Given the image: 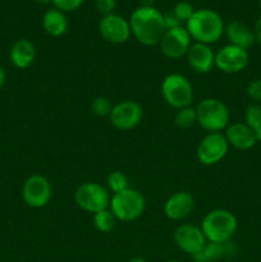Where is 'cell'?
I'll use <instances>...</instances> for the list:
<instances>
[{"label":"cell","instance_id":"5","mask_svg":"<svg viewBox=\"0 0 261 262\" xmlns=\"http://www.w3.org/2000/svg\"><path fill=\"white\" fill-rule=\"evenodd\" d=\"M109 209L117 220L130 223L142 216L146 209V200L137 189L128 188L112 194Z\"/></svg>","mask_w":261,"mask_h":262},{"label":"cell","instance_id":"35","mask_svg":"<svg viewBox=\"0 0 261 262\" xmlns=\"http://www.w3.org/2000/svg\"><path fill=\"white\" fill-rule=\"evenodd\" d=\"M53 3V0H35V3H37V4H40V5H46V4H49V3Z\"/></svg>","mask_w":261,"mask_h":262},{"label":"cell","instance_id":"9","mask_svg":"<svg viewBox=\"0 0 261 262\" xmlns=\"http://www.w3.org/2000/svg\"><path fill=\"white\" fill-rule=\"evenodd\" d=\"M53 196L51 183L41 174H32L25 181L22 187V199L27 206L41 209L50 202Z\"/></svg>","mask_w":261,"mask_h":262},{"label":"cell","instance_id":"37","mask_svg":"<svg viewBox=\"0 0 261 262\" xmlns=\"http://www.w3.org/2000/svg\"><path fill=\"white\" fill-rule=\"evenodd\" d=\"M258 5H260V8H261V0H258Z\"/></svg>","mask_w":261,"mask_h":262},{"label":"cell","instance_id":"27","mask_svg":"<svg viewBox=\"0 0 261 262\" xmlns=\"http://www.w3.org/2000/svg\"><path fill=\"white\" fill-rule=\"evenodd\" d=\"M194 13L193 7L192 4H189L188 2H179L177 3L176 7L173 9V14L178 18L179 20L182 22H186L192 17V14Z\"/></svg>","mask_w":261,"mask_h":262},{"label":"cell","instance_id":"13","mask_svg":"<svg viewBox=\"0 0 261 262\" xmlns=\"http://www.w3.org/2000/svg\"><path fill=\"white\" fill-rule=\"evenodd\" d=\"M173 241L182 252L192 256L197 255L207 243L201 227L194 224H181L173 233Z\"/></svg>","mask_w":261,"mask_h":262},{"label":"cell","instance_id":"8","mask_svg":"<svg viewBox=\"0 0 261 262\" xmlns=\"http://www.w3.org/2000/svg\"><path fill=\"white\" fill-rule=\"evenodd\" d=\"M229 143L223 132L207 133L200 141L196 150L197 160L205 166L216 165L227 156Z\"/></svg>","mask_w":261,"mask_h":262},{"label":"cell","instance_id":"19","mask_svg":"<svg viewBox=\"0 0 261 262\" xmlns=\"http://www.w3.org/2000/svg\"><path fill=\"white\" fill-rule=\"evenodd\" d=\"M237 253V246L232 241L223 243L207 242L197 255L192 256L194 262H217L222 258L232 257Z\"/></svg>","mask_w":261,"mask_h":262},{"label":"cell","instance_id":"11","mask_svg":"<svg viewBox=\"0 0 261 262\" xmlns=\"http://www.w3.org/2000/svg\"><path fill=\"white\" fill-rule=\"evenodd\" d=\"M192 45V38L189 36L186 27L179 26V27L166 30L159 42L161 53L164 56L171 60H178L186 56L189 46Z\"/></svg>","mask_w":261,"mask_h":262},{"label":"cell","instance_id":"33","mask_svg":"<svg viewBox=\"0 0 261 262\" xmlns=\"http://www.w3.org/2000/svg\"><path fill=\"white\" fill-rule=\"evenodd\" d=\"M5 79H7V73H5L4 68H3V67L0 66V90H2L3 86H4Z\"/></svg>","mask_w":261,"mask_h":262},{"label":"cell","instance_id":"22","mask_svg":"<svg viewBox=\"0 0 261 262\" xmlns=\"http://www.w3.org/2000/svg\"><path fill=\"white\" fill-rule=\"evenodd\" d=\"M245 123L255 133L257 142H261V105L251 104L245 110Z\"/></svg>","mask_w":261,"mask_h":262},{"label":"cell","instance_id":"31","mask_svg":"<svg viewBox=\"0 0 261 262\" xmlns=\"http://www.w3.org/2000/svg\"><path fill=\"white\" fill-rule=\"evenodd\" d=\"M163 18H164V26H165V31L182 26L181 20H179L178 18L173 14V12L165 13V14H163Z\"/></svg>","mask_w":261,"mask_h":262},{"label":"cell","instance_id":"26","mask_svg":"<svg viewBox=\"0 0 261 262\" xmlns=\"http://www.w3.org/2000/svg\"><path fill=\"white\" fill-rule=\"evenodd\" d=\"M113 106H114V105L112 104V101L105 96H96L95 99H92L91 101L92 114L100 118L109 117L110 113H112Z\"/></svg>","mask_w":261,"mask_h":262},{"label":"cell","instance_id":"16","mask_svg":"<svg viewBox=\"0 0 261 262\" xmlns=\"http://www.w3.org/2000/svg\"><path fill=\"white\" fill-rule=\"evenodd\" d=\"M186 59L188 66L199 74L210 73L215 68V53L206 43L192 42Z\"/></svg>","mask_w":261,"mask_h":262},{"label":"cell","instance_id":"20","mask_svg":"<svg viewBox=\"0 0 261 262\" xmlns=\"http://www.w3.org/2000/svg\"><path fill=\"white\" fill-rule=\"evenodd\" d=\"M36 59V46L32 41L20 38L12 45L9 50V60L15 68L26 69L32 66Z\"/></svg>","mask_w":261,"mask_h":262},{"label":"cell","instance_id":"7","mask_svg":"<svg viewBox=\"0 0 261 262\" xmlns=\"http://www.w3.org/2000/svg\"><path fill=\"white\" fill-rule=\"evenodd\" d=\"M110 192L106 187L96 182H84L77 187L74 192V202L77 206L89 214H96L109 209Z\"/></svg>","mask_w":261,"mask_h":262},{"label":"cell","instance_id":"14","mask_svg":"<svg viewBox=\"0 0 261 262\" xmlns=\"http://www.w3.org/2000/svg\"><path fill=\"white\" fill-rule=\"evenodd\" d=\"M99 31L105 41L114 43V45L127 42L132 35L129 20L120 17V15L114 14V13L102 15L99 23Z\"/></svg>","mask_w":261,"mask_h":262},{"label":"cell","instance_id":"30","mask_svg":"<svg viewBox=\"0 0 261 262\" xmlns=\"http://www.w3.org/2000/svg\"><path fill=\"white\" fill-rule=\"evenodd\" d=\"M95 7L102 15L112 14L117 7V0H95Z\"/></svg>","mask_w":261,"mask_h":262},{"label":"cell","instance_id":"3","mask_svg":"<svg viewBox=\"0 0 261 262\" xmlns=\"http://www.w3.org/2000/svg\"><path fill=\"white\" fill-rule=\"evenodd\" d=\"M200 227L207 242L223 243L232 241L237 232L238 220L229 210L215 209L205 215Z\"/></svg>","mask_w":261,"mask_h":262},{"label":"cell","instance_id":"2","mask_svg":"<svg viewBox=\"0 0 261 262\" xmlns=\"http://www.w3.org/2000/svg\"><path fill=\"white\" fill-rule=\"evenodd\" d=\"M224 27L223 18L212 9L194 10L186 23V30L192 40L206 45L217 42L224 33Z\"/></svg>","mask_w":261,"mask_h":262},{"label":"cell","instance_id":"10","mask_svg":"<svg viewBox=\"0 0 261 262\" xmlns=\"http://www.w3.org/2000/svg\"><path fill=\"white\" fill-rule=\"evenodd\" d=\"M143 117V109L141 104L135 100H123L113 106L109 120L115 129L127 132L133 129L141 123Z\"/></svg>","mask_w":261,"mask_h":262},{"label":"cell","instance_id":"29","mask_svg":"<svg viewBox=\"0 0 261 262\" xmlns=\"http://www.w3.org/2000/svg\"><path fill=\"white\" fill-rule=\"evenodd\" d=\"M246 94L251 100L256 102H261V78L252 79L250 83L247 84L246 89Z\"/></svg>","mask_w":261,"mask_h":262},{"label":"cell","instance_id":"17","mask_svg":"<svg viewBox=\"0 0 261 262\" xmlns=\"http://www.w3.org/2000/svg\"><path fill=\"white\" fill-rule=\"evenodd\" d=\"M223 133H224L229 146H233L237 150H251L257 143L255 133L243 122L229 123V125L225 128Z\"/></svg>","mask_w":261,"mask_h":262},{"label":"cell","instance_id":"18","mask_svg":"<svg viewBox=\"0 0 261 262\" xmlns=\"http://www.w3.org/2000/svg\"><path fill=\"white\" fill-rule=\"evenodd\" d=\"M224 33L230 45L238 46V48L245 49L247 51L256 42L253 30H251L248 26H246L241 20H230L224 27Z\"/></svg>","mask_w":261,"mask_h":262},{"label":"cell","instance_id":"25","mask_svg":"<svg viewBox=\"0 0 261 262\" xmlns=\"http://www.w3.org/2000/svg\"><path fill=\"white\" fill-rule=\"evenodd\" d=\"M106 184H107V189H109V192H112L113 194L119 193V192L130 188L129 181H128L127 176L119 170L112 171V173L107 176Z\"/></svg>","mask_w":261,"mask_h":262},{"label":"cell","instance_id":"28","mask_svg":"<svg viewBox=\"0 0 261 262\" xmlns=\"http://www.w3.org/2000/svg\"><path fill=\"white\" fill-rule=\"evenodd\" d=\"M83 2L84 0H53V4L56 9H59L63 13H67L77 10L83 4Z\"/></svg>","mask_w":261,"mask_h":262},{"label":"cell","instance_id":"23","mask_svg":"<svg viewBox=\"0 0 261 262\" xmlns=\"http://www.w3.org/2000/svg\"><path fill=\"white\" fill-rule=\"evenodd\" d=\"M94 227L100 233H109L114 229L117 219L110 211V209H105L102 211L94 214Z\"/></svg>","mask_w":261,"mask_h":262},{"label":"cell","instance_id":"34","mask_svg":"<svg viewBox=\"0 0 261 262\" xmlns=\"http://www.w3.org/2000/svg\"><path fill=\"white\" fill-rule=\"evenodd\" d=\"M129 262H148V261L145 260V258H142V257H133V258H130Z\"/></svg>","mask_w":261,"mask_h":262},{"label":"cell","instance_id":"36","mask_svg":"<svg viewBox=\"0 0 261 262\" xmlns=\"http://www.w3.org/2000/svg\"><path fill=\"white\" fill-rule=\"evenodd\" d=\"M166 262H182V261H179V260H170V261H166Z\"/></svg>","mask_w":261,"mask_h":262},{"label":"cell","instance_id":"12","mask_svg":"<svg viewBox=\"0 0 261 262\" xmlns=\"http://www.w3.org/2000/svg\"><path fill=\"white\" fill-rule=\"evenodd\" d=\"M248 51L234 45L223 46L215 53V68L227 74L242 72L248 66Z\"/></svg>","mask_w":261,"mask_h":262},{"label":"cell","instance_id":"32","mask_svg":"<svg viewBox=\"0 0 261 262\" xmlns=\"http://www.w3.org/2000/svg\"><path fill=\"white\" fill-rule=\"evenodd\" d=\"M253 33H255L256 41L261 45V17L256 20L255 28H253Z\"/></svg>","mask_w":261,"mask_h":262},{"label":"cell","instance_id":"6","mask_svg":"<svg viewBox=\"0 0 261 262\" xmlns=\"http://www.w3.org/2000/svg\"><path fill=\"white\" fill-rule=\"evenodd\" d=\"M160 90L166 104L176 110L191 106L193 101V87L183 74H168L161 82Z\"/></svg>","mask_w":261,"mask_h":262},{"label":"cell","instance_id":"15","mask_svg":"<svg viewBox=\"0 0 261 262\" xmlns=\"http://www.w3.org/2000/svg\"><path fill=\"white\" fill-rule=\"evenodd\" d=\"M194 209V199L188 191H178L168 197L164 202V215L169 220L179 222L192 214Z\"/></svg>","mask_w":261,"mask_h":262},{"label":"cell","instance_id":"4","mask_svg":"<svg viewBox=\"0 0 261 262\" xmlns=\"http://www.w3.org/2000/svg\"><path fill=\"white\" fill-rule=\"evenodd\" d=\"M197 124L202 129L211 132H223L229 125L230 113L227 105L215 97H206L196 105Z\"/></svg>","mask_w":261,"mask_h":262},{"label":"cell","instance_id":"1","mask_svg":"<svg viewBox=\"0 0 261 262\" xmlns=\"http://www.w3.org/2000/svg\"><path fill=\"white\" fill-rule=\"evenodd\" d=\"M129 26L136 40L145 46L159 45L165 32L163 13L159 12L155 7L141 5L133 10L129 18Z\"/></svg>","mask_w":261,"mask_h":262},{"label":"cell","instance_id":"24","mask_svg":"<svg viewBox=\"0 0 261 262\" xmlns=\"http://www.w3.org/2000/svg\"><path fill=\"white\" fill-rule=\"evenodd\" d=\"M174 123L178 128L182 129H187V128L193 127L194 124H197V115H196V107L186 106L178 109L174 115Z\"/></svg>","mask_w":261,"mask_h":262},{"label":"cell","instance_id":"21","mask_svg":"<svg viewBox=\"0 0 261 262\" xmlns=\"http://www.w3.org/2000/svg\"><path fill=\"white\" fill-rule=\"evenodd\" d=\"M44 31L51 37H60L68 30V19L66 13L56 8L46 10L42 17Z\"/></svg>","mask_w":261,"mask_h":262}]
</instances>
